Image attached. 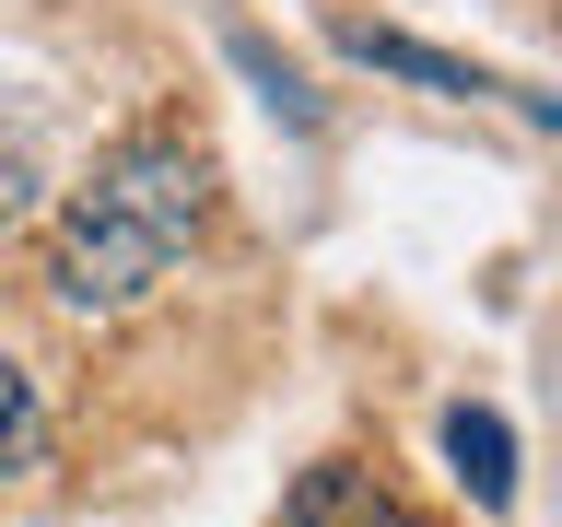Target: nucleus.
<instances>
[{
  "mask_svg": "<svg viewBox=\"0 0 562 527\" xmlns=\"http://www.w3.org/2000/svg\"><path fill=\"white\" fill-rule=\"evenodd\" d=\"M200 223H211V165H200V141L130 130V141L94 165V188H70L59 235H47V281H59V305L117 316V305H140V293L188 258Z\"/></svg>",
  "mask_w": 562,
  "mask_h": 527,
  "instance_id": "f257e3e1",
  "label": "nucleus"
},
{
  "mask_svg": "<svg viewBox=\"0 0 562 527\" xmlns=\"http://www.w3.org/2000/svg\"><path fill=\"white\" fill-rule=\"evenodd\" d=\"M340 47H351V59H375V70H398V82H434V94H504L492 70L446 59V47H422V35H375V24H351Z\"/></svg>",
  "mask_w": 562,
  "mask_h": 527,
  "instance_id": "7ed1b4c3",
  "label": "nucleus"
},
{
  "mask_svg": "<svg viewBox=\"0 0 562 527\" xmlns=\"http://www.w3.org/2000/svg\"><path fill=\"white\" fill-rule=\"evenodd\" d=\"M35 188H47V165H35V141L0 117V235H12V223L35 211Z\"/></svg>",
  "mask_w": 562,
  "mask_h": 527,
  "instance_id": "423d86ee",
  "label": "nucleus"
},
{
  "mask_svg": "<svg viewBox=\"0 0 562 527\" xmlns=\"http://www.w3.org/2000/svg\"><path fill=\"white\" fill-rule=\"evenodd\" d=\"M446 457L481 504H516V434H504V411H446Z\"/></svg>",
  "mask_w": 562,
  "mask_h": 527,
  "instance_id": "20e7f679",
  "label": "nucleus"
},
{
  "mask_svg": "<svg viewBox=\"0 0 562 527\" xmlns=\"http://www.w3.org/2000/svg\"><path fill=\"white\" fill-rule=\"evenodd\" d=\"M35 457H47V399H35V375L0 351V481H24Z\"/></svg>",
  "mask_w": 562,
  "mask_h": 527,
  "instance_id": "39448f33",
  "label": "nucleus"
},
{
  "mask_svg": "<svg viewBox=\"0 0 562 527\" xmlns=\"http://www.w3.org/2000/svg\"><path fill=\"white\" fill-rule=\"evenodd\" d=\"M281 527H422L398 492L375 481V469H351V457H328V469H305L293 481V504H281Z\"/></svg>",
  "mask_w": 562,
  "mask_h": 527,
  "instance_id": "f03ea898",
  "label": "nucleus"
}]
</instances>
